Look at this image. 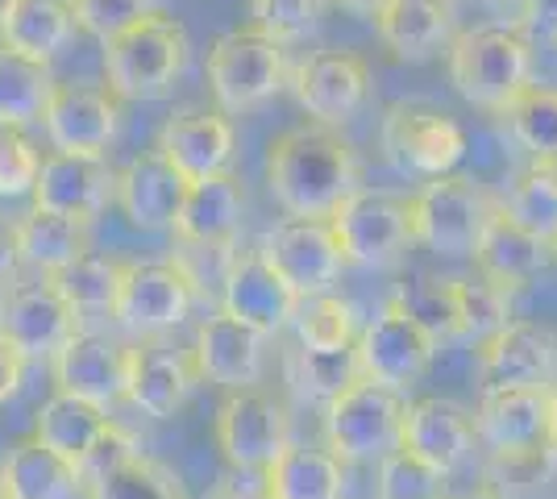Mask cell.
<instances>
[{
  "mask_svg": "<svg viewBox=\"0 0 557 499\" xmlns=\"http://www.w3.org/2000/svg\"><path fill=\"white\" fill-rule=\"evenodd\" d=\"M383 47L404 63H424L454 42V13L445 0H387L374 17Z\"/></svg>",
  "mask_w": 557,
  "mask_h": 499,
  "instance_id": "28",
  "label": "cell"
},
{
  "mask_svg": "<svg viewBox=\"0 0 557 499\" xmlns=\"http://www.w3.org/2000/svg\"><path fill=\"white\" fill-rule=\"evenodd\" d=\"M292 329H296V341L304 350H349L354 337H358V316H354V304L342 300V296H304L296 304V316H292Z\"/></svg>",
  "mask_w": 557,
  "mask_h": 499,
  "instance_id": "40",
  "label": "cell"
},
{
  "mask_svg": "<svg viewBox=\"0 0 557 499\" xmlns=\"http://www.w3.org/2000/svg\"><path fill=\"white\" fill-rule=\"evenodd\" d=\"M283 371H287V387L296 391V400L325 408L346 383L358 379V358H354V346L349 350H329V354L296 346L283 358Z\"/></svg>",
  "mask_w": 557,
  "mask_h": 499,
  "instance_id": "38",
  "label": "cell"
},
{
  "mask_svg": "<svg viewBox=\"0 0 557 499\" xmlns=\"http://www.w3.org/2000/svg\"><path fill=\"white\" fill-rule=\"evenodd\" d=\"M184 175L166 163L159 150H141L129 163L116 171V204L138 229H171L175 216L184 209L187 196Z\"/></svg>",
  "mask_w": 557,
  "mask_h": 499,
  "instance_id": "25",
  "label": "cell"
},
{
  "mask_svg": "<svg viewBox=\"0 0 557 499\" xmlns=\"http://www.w3.org/2000/svg\"><path fill=\"white\" fill-rule=\"evenodd\" d=\"M0 499H9V496H4V487H0Z\"/></svg>",
  "mask_w": 557,
  "mask_h": 499,
  "instance_id": "57",
  "label": "cell"
},
{
  "mask_svg": "<svg viewBox=\"0 0 557 499\" xmlns=\"http://www.w3.org/2000/svg\"><path fill=\"white\" fill-rule=\"evenodd\" d=\"M554 254H557V241H554Z\"/></svg>",
  "mask_w": 557,
  "mask_h": 499,
  "instance_id": "58",
  "label": "cell"
},
{
  "mask_svg": "<svg viewBox=\"0 0 557 499\" xmlns=\"http://www.w3.org/2000/svg\"><path fill=\"white\" fill-rule=\"evenodd\" d=\"M29 196H34V209H47V213L92 225L96 216L113 204L116 171L104 159H92V154H59V150H50L42 166H38V179H34Z\"/></svg>",
  "mask_w": 557,
  "mask_h": 499,
  "instance_id": "17",
  "label": "cell"
},
{
  "mask_svg": "<svg viewBox=\"0 0 557 499\" xmlns=\"http://www.w3.org/2000/svg\"><path fill=\"white\" fill-rule=\"evenodd\" d=\"M134 453H141L138 437L129 433L125 425H116V421H109V428L96 437V446L88 453H84V462L75 466V475H79V487L88 491L96 478L109 475L113 466H121L125 458H134Z\"/></svg>",
  "mask_w": 557,
  "mask_h": 499,
  "instance_id": "47",
  "label": "cell"
},
{
  "mask_svg": "<svg viewBox=\"0 0 557 499\" xmlns=\"http://www.w3.org/2000/svg\"><path fill=\"white\" fill-rule=\"evenodd\" d=\"M205 75L225 117L250 113L283 88V47L255 25H237L209 47Z\"/></svg>",
  "mask_w": 557,
  "mask_h": 499,
  "instance_id": "7",
  "label": "cell"
},
{
  "mask_svg": "<svg viewBox=\"0 0 557 499\" xmlns=\"http://www.w3.org/2000/svg\"><path fill=\"white\" fill-rule=\"evenodd\" d=\"M511 296L508 287H499L487 275H458L454 279V300H458V341H470V346H483L487 337L504 329L508 321H516L511 312Z\"/></svg>",
  "mask_w": 557,
  "mask_h": 499,
  "instance_id": "39",
  "label": "cell"
},
{
  "mask_svg": "<svg viewBox=\"0 0 557 499\" xmlns=\"http://www.w3.org/2000/svg\"><path fill=\"white\" fill-rule=\"evenodd\" d=\"M187 63V29L166 9L104 42V84L116 100H163Z\"/></svg>",
  "mask_w": 557,
  "mask_h": 499,
  "instance_id": "3",
  "label": "cell"
},
{
  "mask_svg": "<svg viewBox=\"0 0 557 499\" xmlns=\"http://www.w3.org/2000/svg\"><path fill=\"white\" fill-rule=\"evenodd\" d=\"M479 387H533L549 391L557 383V333L536 321H508L504 329L474 346Z\"/></svg>",
  "mask_w": 557,
  "mask_h": 499,
  "instance_id": "13",
  "label": "cell"
},
{
  "mask_svg": "<svg viewBox=\"0 0 557 499\" xmlns=\"http://www.w3.org/2000/svg\"><path fill=\"white\" fill-rule=\"evenodd\" d=\"M379 146H383V159L399 175H412V179L429 184L437 175H454V166L462 163L466 129L437 104L399 100L383 113Z\"/></svg>",
  "mask_w": 557,
  "mask_h": 499,
  "instance_id": "6",
  "label": "cell"
},
{
  "mask_svg": "<svg viewBox=\"0 0 557 499\" xmlns=\"http://www.w3.org/2000/svg\"><path fill=\"white\" fill-rule=\"evenodd\" d=\"M54 391L88 400L96 408H109L125 400V379H129V346H116L113 337L92 329H79L59 354L50 358Z\"/></svg>",
  "mask_w": 557,
  "mask_h": 499,
  "instance_id": "16",
  "label": "cell"
},
{
  "mask_svg": "<svg viewBox=\"0 0 557 499\" xmlns=\"http://www.w3.org/2000/svg\"><path fill=\"white\" fill-rule=\"evenodd\" d=\"M491 209H495V200L474 179H466V175H437V179H429L408 200L412 241L437 250L445 259H462V254L474 250Z\"/></svg>",
  "mask_w": 557,
  "mask_h": 499,
  "instance_id": "9",
  "label": "cell"
},
{
  "mask_svg": "<svg viewBox=\"0 0 557 499\" xmlns=\"http://www.w3.org/2000/svg\"><path fill=\"white\" fill-rule=\"evenodd\" d=\"M267 499H346V462L333 458L325 446L292 441L275 462L258 475Z\"/></svg>",
  "mask_w": 557,
  "mask_h": 499,
  "instance_id": "29",
  "label": "cell"
},
{
  "mask_svg": "<svg viewBox=\"0 0 557 499\" xmlns=\"http://www.w3.org/2000/svg\"><path fill=\"white\" fill-rule=\"evenodd\" d=\"M212 441L237 475H262L278 453L292 446L287 404L267 387L225 391L212 416Z\"/></svg>",
  "mask_w": 557,
  "mask_h": 499,
  "instance_id": "5",
  "label": "cell"
},
{
  "mask_svg": "<svg viewBox=\"0 0 557 499\" xmlns=\"http://www.w3.org/2000/svg\"><path fill=\"white\" fill-rule=\"evenodd\" d=\"M216 496L221 499H267L262 496V483H258V478H255V487H246V491H230V487H225V491H216Z\"/></svg>",
  "mask_w": 557,
  "mask_h": 499,
  "instance_id": "52",
  "label": "cell"
},
{
  "mask_svg": "<svg viewBox=\"0 0 557 499\" xmlns=\"http://www.w3.org/2000/svg\"><path fill=\"white\" fill-rule=\"evenodd\" d=\"M71 4V22L75 29L92 34L96 42L104 47L109 38H116L121 29H129L134 22L150 17L163 9V0H67Z\"/></svg>",
  "mask_w": 557,
  "mask_h": 499,
  "instance_id": "44",
  "label": "cell"
},
{
  "mask_svg": "<svg viewBox=\"0 0 557 499\" xmlns=\"http://www.w3.org/2000/svg\"><path fill=\"white\" fill-rule=\"evenodd\" d=\"M499 209L541 238L549 250L557 241V159H529V166L511 179L508 196L499 200Z\"/></svg>",
  "mask_w": 557,
  "mask_h": 499,
  "instance_id": "34",
  "label": "cell"
},
{
  "mask_svg": "<svg viewBox=\"0 0 557 499\" xmlns=\"http://www.w3.org/2000/svg\"><path fill=\"white\" fill-rule=\"evenodd\" d=\"M433 337L420 329L408 312L395 300H387L371 321L354 337V358H358V375L371 383H383L392 391H408L420 383L433 366Z\"/></svg>",
  "mask_w": 557,
  "mask_h": 499,
  "instance_id": "10",
  "label": "cell"
},
{
  "mask_svg": "<svg viewBox=\"0 0 557 499\" xmlns=\"http://www.w3.org/2000/svg\"><path fill=\"white\" fill-rule=\"evenodd\" d=\"M22 266V246H17V221L0 213V284H13Z\"/></svg>",
  "mask_w": 557,
  "mask_h": 499,
  "instance_id": "49",
  "label": "cell"
},
{
  "mask_svg": "<svg viewBox=\"0 0 557 499\" xmlns=\"http://www.w3.org/2000/svg\"><path fill=\"white\" fill-rule=\"evenodd\" d=\"M516 22L524 29L529 42H549L557 47V0H524Z\"/></svg>",
  "mask_w": 557,
  "mask_h": 499,
  "instance_id": "48",
  "label": "cell"
},
{
  "mask_svg": "<svg viewBox=\"0 0 557 499\" xmlns=\"http://www.w3.org/2000/svg\"><path fill=\"white\" fill-rule=\"evenodd\" d=\"M79 333V316L42 275L38 284H17L0 304V346L22 362L54 358Z\"/></svg>",
  "mask_w": 557,
  "mask_h": 499,
  "instance_id": "14",
  "label": "cell"
},
{
  "mask_svg": "<svg viewBox=\"0 0 557 499\" xmlns=\"http://www.w3.org/2000/svg\"><path fill=\"white\" fill-rule=\"evenodd\" d=\"M329 225H333V238L342 246L346 266L387 271L412 246L408 196L383 188H358L354 196H346L342 209L329 216Z\"/></svg>",
  "mask_w": 557,
  "mask_h": 499,
  "instance_id": "8",
  "label": "cell"
},
{
  "mask_svg": "<svg viewBox=\"0 0 557 499\" xmlns=\"http://www.w3.org/2000/svg\"><path fill=\"white\" fill-rule=\"evenodd\" d=\"M4 9H9V0H0V17H4Z\"/></svg>",
  "mask_w": 557,
  "mask_h": 499,
  "instance_id": "56",
  "label": "cell"
},
{
  "mask_svg": "<svg viewBox=\"0 0 557 499\" xmlns=\"http://www.w3.org/2000/svg\"><path fill=\"white\" fill-rule=\"evenodd\" d=\"M0 487L9 499H79V475L42 441L22 437L0 458Z\"/></svg>",
  "mask_w": 557,
  "mask_h": 499,
  "instance_id": "30",
  "label": "cell"
},
{
  "mask_svg": "<svg viewBox=\"0 0 557 499\" xmlns=\"http://www.w3.org/2000/svg\"><path fill=\"white\" fill-rule=\"evenodd\" d=\"M511 138L529 150V159H557V88L529 84L504 109Z\"/></svg>",
  "mask_w": 557,
  "mask_h": 499,
  "instance_id": "42",
  "label": "cell"
},
{
  "mask_svg": "<svg viewBox=\"0 0 557 499\" xmlns=\"http://www.w3.org/2000/svg\"><path fill=\"white\" fill-rule=\"evenodd\" d=\"M495 4H504V9H511V13H520V4H524V0H495Z\"/></svg>",
  "mask_w": 557,
  "mask_h": 499,
  "instance_id": "55",
  "label": "cell"
},
{
  "mask_svg": "<svg viewBox=\"0 0 557 499\" xmlns=\"http://www.w3.org/2000/svg\"><path fill=\"white\" fill-rule=\"evenodd\" d=\"M399 446L417 453L420 462H429L437 475L449 478L454 471H462L466 458L479 446V437H474V416H470L458 400H449V396H420V400H408Z\"/></svg>",
  "mask_w": 557,
  "mask_h": 499,
  "instance_id": "21",
  "label": "cell"
},
{
  "mask_svg": "<svg viewBox=\"0 0 557 499\" xmlns=\"http://www.w3.org/2000/svg\"><path fill=\"white\" fill-rule=\"evenodd\" d=\"M196 362L191 350H180L163 337H150L141 346H129V379H125V400L138 408L141 416L166 421L187 404L196 391Z\"/></svg>",
  "mask_w": 557,
  "mask_h": 499,
  "instance_id": "23",
  "label": "cell"
},
{
  "mask_svg": "<svg viewBox=\"0 0 557 499\" xmlns=\"http://www.w3.org/2000/svg\"><path fill=\"white\" fill-rule=\"evenodd\" d=\"M404 391H392L383 383L358 379L346 383L325 404V450L342 462H379L399 450L404 433Z\"/></svg>",
  "mask_w": 557,
  "mask_h": 499,
  "instance_id": "4",
  "label": "cell"
},
{
  "mask_svg": "<svg viewBox=\"0 0 557 499\" xmlns=\"http://www.w3.org/2000/svg\"><path fill=\"white\" fill-rule=\"evenodd\" d=\"M109 421H113V416H109L104 408L54 391L47 404L34 412V433H29V437L42 441L47 450H54L63 462L79 466L84 453L96 446V437L109 428Z\"/></svg>",
  "mask_w": 557,
  "mask_h": 499,
  "instance_id": "32",
  "label": "cell"
},
{
  "mask_svg": "<svg viewBox=\"0 0 557 499\" xmlns=\"http://www.w3.org/2000/svg\"><path fill=\"white\" fill-rule=\"evenodd\" d=\"M474 437L487 446L491 458H511L549 446V391L533 387H491L479 400Z\"/></svg>",
  "mask_w": 557,
  "mask_h": 499,
  "instance_id": "22",
  "label": "cell"
},
{
  "mask_svg": "<svg viewBox=\"0 0 557 499\" xmlns=\"http://www.w3.org/2000/svg\"><path fill=\"white\" fill-rule=\"evenodd\" d=\"M54 84L59 79L50 75V63H34L0 47V125L22 129L29 121H42Z\"/></svg>",
  "mask_w": 557,
  "mask_h": 499,
  "instance_id": "35",
  "label": "cell"
},
{
  "mask_svg": "<svg viewBox=\"0 0 557 499\" xmlns=\"http://www.w3.org/2000/svg\"><path fill=\"white\" fill-rule=\"evenodd\" d=\"M258 254L271 262L283 284L292 287L296 296H325L333 291V284L342 279L346 259H342V246L333 238V225L329 221H300V216H287L278 221L275 229H267L258 241Z\"/></svg>",
  "mask_w": 557,
  "mask_h": 499,
  "instance_id": "11",
  "label": "cell"
},
{
  "mask_svg": "<svg viewBox=\"0 0 557 499\" xmlns=\"http://www.w3.org/2000/svg\"><path fill=\"white\" fill-rule=\"evenodd\" d=\"M242 213H246V188L233 171H221L187 188L184 209L171 229L184 246H237Z\"/></svg>",
  "mask_w": 557,
  "mask_h": 499,
  "instance_id": "26",
  "label": "cell"
},
{
  "mask_svg": "<svg viewBox=\"0 0 557 499\" xmlns=\"http://www.w3.org/2000/svg\"><path fill=\"white\" fill-rule=\"evenodd\" d=\"M267 337L255 333L250 325L233 321L230 312H209L196 329L191 341V362L200 383H212L221 391H237V387H255L262 379V362H267Z\"/></svg>",
  "mask_w": 557,
  "mask_h": 499,
  "instance_id": "24",
  "label": "cell"
},
{
  "mask_svg": "<svg viewBox=\"0 0 557 499\" xmlns=\"http://www.w3.org/2000/svg\"><path fill=\"white\" fill-rule=\"evenodd\" d=\"M42 154L34 150V142L22 129H4L0 125V200H17L34 191Z\"/></svg>",
  "mask_w": 557,
  "mask_h": 499,
  "instance_id": "46",
  "label": "cell"
},
{
  "mask_svg": "<svg viewBox=\"0 0 557 499\" xmlns=\"http://www.w3.org/2000/svg\"><path fill=\"white\" fill-rule=\"evenodd\" d=\"M454 88L487 113H504L533 84V42L511 25H474L449 42Z\"/></svg>",
  "mask_w": 557,
  "mask_h": 499,
  "instance_id": "2",
  "label": "cell"
},
{
  "mask_svg": "<svg viewBox=\"0 0 557 499\" xmlns=\"http://www.w3.org/2000/svg\"><path fill=\"white\" fill-rule=\"evenodd\" d=\"M22 358L9 354L4 346H0V404H9L13 396H17V387H22Z\"/></svg>",
  "mask_w": 557,
  "mask_h": 499,
  "instance_id": "50",
  "label": "cell"
},
{
  "mask_svg": "<svg viewBox=\"0 0 557 499\" xmlns=\"http://www.w3.org/2000/svg\"><path fill=\"white\" fill-rule=\"evenodd\" d=\"M333 4H342L346 13H354V17H379V9L387 4V0H333Z\"/></svg>",
  "mask_w": 557,
  "mask_h": 499,
  "instance_id": "51",
  "label": "cell"
},
{
  "mask_svg": "<svg viewBox=\"0 0 557 499\" xmlns=\"http://www.w3.org/2000/svg\"><path fill=\"white\" fill-rule=\"evenodd\" d=\"M50 287L67 300V309L75 316H100L109 312L113 316V300H116V284H121V259H109V254H79L75 262H67L63 271L47 275Z\"/></svg>",
  "mask_w": 557,
  "mask_h": 499,
  "instance_id": "36",
  "label": "cell"
},
{
  "mask_svg": "<svg viewBox=\"0 0 557 499\" xmlns=\"http://www.w3.org/2000/svg\"><path fill=\"white\" fill-rule=\"evenodd\" d=\"M399 309L417 321L420 329L433 337V346L458 341V300H454V279L433 275V271H412L392 296Z\"/></svg>",
  "mask_w": 557,
  "mask_h": 499,
  "instance_id": "37",
  "label": "cell"
},
{
  "mask_svg": "<svg viewBox=\"0 0 557 499\" xmlns=\"http://www.w3.org/2000/svg\"><path fill=\"white\" fill-rule=\"evenodd\" d=\"M470 254L479 262V275H487L499 287H508V291L529 287L554 259V250L541 238H533L529 229H520L499 204L491 209L487 225H483V234H479Z\"/></svg>",
  "mask_w": 557,
  "mask_h": 499,
  "instance_id": "27",
  "label": "cell"
},
{
  "mask_svg": "<svg viewBox=\"0 0 557 499\" xmlns=\"http://www.w3.org/2000/svg\"><path fill=\"white\" fill-rule=\"evenodd\" d=\"M445 499H449V496H445Z\"/></svg>",
  "mask_w": 557,
  "mask_h": 499,
  "instance_id": "60",
  "label": "cell"
},
{
  "mask_svg": "<svg viewBox=\"0 0 557 499\" xmlns=\"http://www.w3.org/2000/svg\"><path fill=\"white\" fill-rule=\"evenodd\" d=\"M379 499H445V475H437L429 462H420L412 450H392L379 458V483H374Z\"/></svg>",
  "mask_w": 557,
  "mask_h": 499,
  "instance_id": "43",
  "label": "cell"
},
{
  "mask_svg": "<svg viewBox=\"0 0 557 499\" xmlns=\"http://www.w3.org/2000/svg\"><path fill=\"white\" fill-rule=\"evenodd\" d=\"M267 184L278 209L300 221H329L342 200L362 188V166L354 146L333 129L304 121L283 129L267 146Z\"/></svg>",
  "mask_w": 557,
  "mask_h": 499,
  "instance_id": "1",
  "label": "cell"
},
{
  "mask_svg": "<svg viewBox=\"0 0 557 499\" xmlns=\"http://www.w3.org/2000/svg\"><path fill=\"white\" fill-rule=\"evenodd\" d=\"M371 96V63L358 50H317L296 67V100L317 125H342Z\"/></svg>",
  "mask_w": 557,
  "mask_h": 499,
  "instance_id": "15",
  "label": "cell"
},
{
  "mask_svg": "<svg viewBox=\"0 0 557 499\" xmlns=\"http://www.w3.org/2000/svg\"><path fill=\"white\" fill-rule=\"evenodd\" d=\"M209 499H221V496H209Z\"/></svg>",
  "mask_w": 557,
  "mask_h": 499,
  "instance_id": "59",
  "label": "cell"
},
{
  "mask_svg": "<svg viewBox=\"0 0 557 499\" xmlns=\"http://www.w3.org/2000/svg\"><path fill=\"white\" fill-rule=\"evenodd\" d=\"M116 96L109 88H88V84H54L47 100V138L59 154H92L104 159V150L116 138Z\"/></svg>",
  "mask_w": 557,
  "mask_h": 499,
  "instance_id": "18",
  "label": "cell"
},
{
  "mask_svg": "<svg viewBox=\"0 0 557 499\" xmlns=\"http://www.w3.org/2000/svg\"><path fill=\"white\" fill-rule=\"evenodd\" d=\"M449 499H504L495 487H479V491H466V496H449Z\"/></svg>",
  "mask_w": 557,
  "mask_h": 499,
  "instance_id": "54",
  "label": "cell"
},
{
  "mask_svg": "<svg viewBox=\"0 0 557 499\" xmlns=\"http://www.w3.org/2000/svg\"><path fill=\"white\" fill-rule=\"evenodd\" d=\"M300 296L271 271V262L258 250H237L221 284V312H230L233 321L250 325L262 337H275L292 325Z\"/></svg>",
  "mask_w": 557,
  "mask_h": 499,
  "instance_id": "19",
  "label": "cell"
},
{
  "mask_svg": "<svg viewBox=\"0 0 557 499\" xmlns=\"http://www.w3.org/2000/svg\"><path fill=\"white\" fill-rule=\"evenodd\" d=\"M196 291L184 279L175 262H121V284H116L113 316L116 325L138 333L141 341L163 337L175 325H184Z\"/></svg>",
  "mask_w": 557,
  "mask_h": 499,
  "instance_id": "12",
  "label": "cell"
},
{
  "mask_svg": "<svg viewBox=\"0 0 557 499\" xmlns=\"http://www.w3.org/2000/svg\"><path fill=\"white\" fill-rule=\"evenodd\" d=\"M154 150L184 175L187 184L221 175L233 163V121L221 109H205V104L175 109L163 121Z\"/></svg>",
  "mask_w": 557,
  "mask_h": 499,
  "instance_id": "20",
  "label": "cell"
},
{
  "mask_svg": "<svg viewBox=\"0 0 557 499\" xmlns=\"http://www.w3.org/2000/svg\"><path fill=\"white\" fill-rule=\"evenodd\" d=\"M84 496L88 499H187L180 475H175L166 462L150 458V453L125 458L109 475L96 478Z\"/></svg>",
  "mask_w": 557,
  "mask_h": 499,
  "instance_id": "41",
  "label": "cell"
},
{
  "mask_svg": "<svg viewBox=\"0 0 557 499\" xmlns=\"http://www.w3.org/2000/svg\"><path fill=\"white\" fill-rule=\"evenodd\" d=\"M549 446L557 450V383L549 387Z\"/></svg>",
  "mask_w": 557,
  "mask_h": 499,
  "instance_id": "53",
  "label": "cell"
},
{
  "mask_svg": "<svg viewBox=\"0 0 557 499\" xmlns=\"http://www.w3.org/2000/svg\"><path fill=\"white\" fill-rule=\"evenodd\" d=\"M71 34L75 22L67 0H9L0 17V47L34 63H50L71 42Z\"/></svg>",
  "mask_w": 557,
  "mask_h": 499,
  "instance_id": "31",
  "label": "cell"
},
{
  "mask_svg": "<svg viewBox=\"0 0 557 499\" xmlns=\"http://www.w3.org/2000/svg\"><path fill=\"white\" fill-rule=\"evenodd\" d=\"M250 13H255V29H262L278 47H287L317 29L321 0H250Z\"/></svg>",
  "mask_w": 557,
  "mask_h": 499,
  "instance_id": "45",
  "label": "cell"
},
{
  "mask_svg": "<svg viewBox=\"0 0 557 499\" xmlns=\"http://www.w3.org/2000/svg\"><path fill=\"white\" fill-rule=\"evenodd\" d=\"M17 246H22V262L38 266L42 275H54L92 250L84 221L47 213V209H29L25 216H17Z\"/></svg>",
  "mask_w": 557,
  "mask_h": 499,
  "instance_id": "33",
  "label": "cell"
}]
</instances>
